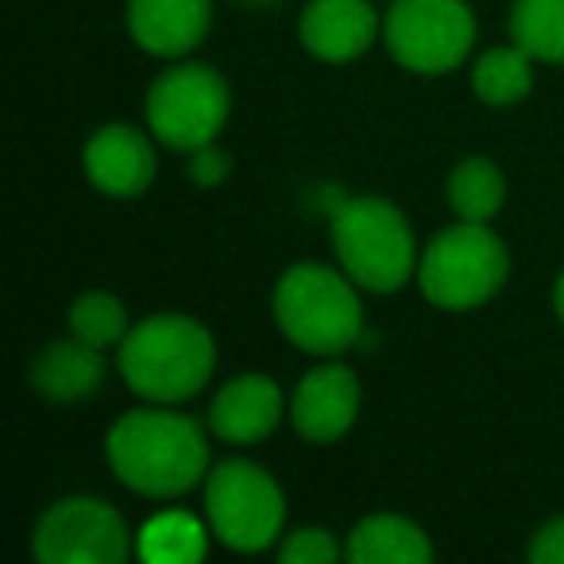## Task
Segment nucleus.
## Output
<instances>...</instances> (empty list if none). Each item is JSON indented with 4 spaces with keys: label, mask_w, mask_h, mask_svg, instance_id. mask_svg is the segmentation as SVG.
I'll list each match as a JSON object with an SVG mask.
<instances>
[{
    "label": "nucleus",
    "mask_w": 564,
    "mask_h": 564,
    "mask_svg": "<svg viewBox=\"0 0 564 564\" xmlns=\"http://www.w3.org/2000/svg\"><path fill=\"white\" fill-rule=\"evenodd\" d=\"M274 322L302 352L337 356L364 333V310L352 282L322 263H299L274 286Z\"/></svg>",
    "instance_id": "3"
},
{
    "label": "nucleus",
    "mask_w": 564,
    "mask_h": 564,
    "mask_svg": "<svg viewBox=\"0 0 564 564\" xmlns=\"http://www.w3.org/2000/svg\"><path fill=\"white\" fill-rule=\"evenodd\" d=\"M205 514L209 525L228 549L240 553H259L282 530L286 502L271 476L259 464L225 460L209 471L205 484Z\"/></svg>",
    "instance_id": "6"
},
{
    "label": "nucleus",
    "mask_w": 564,
    "mask_h": 564,
    "mask_svg": "<svg viewBox=\"0 0 564 564\" xmlns=\"http://www.w3.org/2000/svg\"><path fill=\"white\" fill-rule=\"evenodd\" d=\"M333 248L356 286L391 294L414 271L410 225L383 197H348L333 213Z\"/></svg>",
    "instance_id": "4"
},
{
    "label": "nucleus",
    "mask_w": 564,
    "mask_h": 564,
    "mask_svg": "<svg viewBox=\"0 0 564 564\" xmlns=\"http://www.w3.org/2000/svg\"><path fill=\"white\" fill-rule=\"evenodd\" d=\"M471 86H476L479 101L487 105H514L530 94L533 86V70H530V51L514 47H495L487 51L476 63L471 74Z\"/></svg>",
    "instance_id": "20"
},
{
    "label": "nucleus",
    "mask_w": 564,
    "mask_h": 564,
    "mask_svg": "<svg viewBox=\"0 0 564 564\" xmlns=\"http://www.w3.org/2000/svg\"><path fill=\"white\" fill-rule=\"evenodd\" d=\"M217 348L205 325L182 314H159L120 340V371L128 387L151 402H182L213 376Z\"/></svg>",
    "instance_id": "2"
},
{
    "label": "nucleus",
    "mask_w": 564,
    "mask_h": 564,
    "mask_svg": "<svg viewBox=\"0 0 564 564\" xmlns=\"http://www.w3.org/2000/svg\"><path fill=\"white\" fill-rule=\"evenodd\" d=\"M240 4H251V9H263V4H274V0H240Z\"/></svg>",
    "instance_id": "26"
},
{
    "label": "nucleus",
    "mask_w": 564,
    "mask_h": 564,
    "mask_svg": "<svg viewBox=\"0 0 564 564\" xmlns=\"http://www.w3.org/2000/svg\"><path fill=\"white\" fill-rule=\"evenodd\" d=\"M507 279V248L484 220H460L425 248L417 282L441 310L484 306Z\"/></svg>",
    "instance_id": "5"
},
{
    "label": "nucleus",
    "mask_w": 564,
    "mask_h": 564,
    "mask_svg": "<svg viewBox=\"0 0 564 564\" xmlns=\"http://www.w3.org/2000/svg\"><path fill=\"white\" fill-rule=\"evenodd\" d=\"M86 174L109 197H140L155 178V151L148 135L128 124H109L89 135Z\"/></svg>",
    "instance_id": "11"
},
{
    "label": "nucleus",
    "mask_w": 564,
    "mask_h": 564,
    "mask_svg": "<svg viewBox=\"0 0 564 564\" xmlns=\"http://www.w3.org/2000/svg\"><path fill=\"white\" fill-rule=\"evenodd\" d=\"M105 453L120 484L140 495L174 499L209 468V445L194 417L166 410H132L109 430Z\"/></svg>",
    "instance_id": "1"
},
{
    "label": "nucleus",
    "mask_w": 564,
    "mask_h": 564,
    "mask_svg": "<svg viewBox=\"0 0 564 564\" xmlns=\"http://www.w3.org/2000/svg\"><path fill=\"white\" fill-rule=\"evenodd\" d=\"M228 117V86L209 66H174L148 89V124L174 151H197L217 140Z\"/></svg>",
    "instance_id": "7"
},
{
    "label": "nucleus",
    "mask_w": 564,
    "mask_h": 564,
    "mask_svg": "<svg viewBox=\"0 0 564 564\" xmlns=\"http://www.w3.org/2000/svg\"><path fill=\"white\" fill-rule=\"evenodd\" d=\"M530 561L533 564H564V518L541 525V533L530 545Z\"/></svg>",
    "instance_id": "24"
},
{
    "label": "nucleus",
    "mask_w": 564,
    "mask_h": 564,
    "mask_svg": "<svg viewBox=\"0 0 564 564\" xmlns=\"http://www.w3.org/2000/svg\"><path fill=\"white\" fill-rule=\"evenodd\" d=\"M302 43L325 63H352L376 40V12L368 0H314L302 12Z\"/></svg>",
    "instance_id": "14"
},
{
    "label": "nucleus",
    "mask_w": 564,
    "mask_h": 564,
    "mask_svg": "<svg viewBox=\"0 0 564 564\" xmlns=\"http://www.w3.org/2000/svg\"><path fill=\"white\" fill-rule=\"evenodd\" d=\"M140 556L148 564H197L205 556V530L182 510L155 514L140 530Z\"/></svg>",
    "instance_id": "17"
},
{
    "label": "nucleus",
    "mask_w": 564,
    "mask_h": 564,
    "mask_svg": "<svg viewBox=\"0 0 564 564\" xmlns=\"http://www.w3.org/2000/svg\"><path fill=\"white\" fill-rule=\"evenodd\" d=\"M35 556L43 564H120L132 553L128 522L101 499H63L35 525Z\"/></svg>",
    "instance_id": "9"
},
{
    "label": "nucleus",
    "mask_w": 564,
    "mask_h": 564,
    "mask_svg": "<svg viewBox=\"0 0 564 564\" xmlns=\"http://www.w3.org/2000/svg\"><path fill=\"white\" fill-rule=\"evenodd\" d=\"M476 40V17L464 0H394L387 12V47L414 74H448Z\"/></svg>",
    "instance_id": "8"
},
{
    "label": "nucleus",
    "mask_w": 564,
    "mask_h": 564,
    "mask_svg": "<svg viewBox=\"0 0 564 564\" xmlns=\"http://www.w3.org/2000/svg\"><path fill=\"white\" fill-rule=\"evenodd\" d=\"M228 171H232V159H228L225 148H217V143H205V148L194 151L189 174H194L197 186H217V182L228 178Z\"/></svg>",
    "instance_id": "23"
},
{
    "label": "nucleus",
    "mask_w": 564,
    "mask_h": 564,
    "mask_svg": "<svg viewBox=\"0 0 564 564\" xmlns=\"http://www.w3.org/2000/svg\"><path fill=\"white\" fill-rule=\"evenodd\" d=\"M105 383L101 348L86 340H55L32 364V387L51 402H82Z\"/></svg>",
    "instance_id": "15"
},
{
    "label": "nucleus",
    "mask_w": 564,
    "mask_h": 564,
    "mask_svg": "<svg viewBox=\"0 0 564 564\" xmlns=\"http://www.w3.org/2000/svg\"><path fill=\"white\" fill-rule=\"evenodd\" d=\"M340 556V545L329 530H299L279 545V561L286 564H329Z\"/></svg>",
    "instance_id": "22"
},
{
    "label": "nucleus",
    "mask_w": 564,
    "mask_h": 564,
    "mask_svg": "<svg viewBox=\"0 0 564 564\" xmlns=\"http://www.w3.org/2000/svg\"><path fill=\"white\" fill-rule=\"evenodd\" d=\"M510 32L530 58L564 63V0H514Z\"/></svg>",
    "instance_id": "18"
},
{
    "label": "nucleus",
    "mask_w": 564,
    "mask_h": 564,
    "mask_svg": "<svg viewBox=\"0 0 564 564\" xmlns=\"http://www.w3.org/2000/svg\"><path fill=\"white\" fill-rule=\"evenodd\" d=\"M553 306H556V317L564 322V271L561 279H556V291H553Z\"/></svg>",
    "instance_id": "25"
},
{
    "label": "nucleus",
    "mask_w": 564,
    "mask_h": 564,
    "mask_svg": "<svg viewBox=\"0 0 564 564\" xmlns=\"http://www.w3.org/2000/svg\"><path fill=\"white\" fill-rule=\"evenodd\" d=\"M507 182L491 159H464L448 178V202L460 220H491L502 209Z\"/></svg>",
    "instance_id": "19"
},
{
    "label": "nucleus",
    "mask_w": 564,
    "mask_h": 564,
    "mask_svg": "<svg viewBox=\"0 0 564 564\" xmlns=\"http://www.w3.org/2000/svg\"><path fill=\"white\" fill-rule=\"evenodd\" d=\"M70 329L78 340L94 348H112L128 337V314L112 294L105 291H89L74 302L70 310Z\"/></svg>",
    "instance_id": "21"
},
{
    "label": "nucleus",
    "mask_w": 564,
    "mask_h": 564,
    "mask_svg": "<svg viewBox=\"0 0 564 564\" xmlns=\"http://www.w3.org/2000/svg\"><path fill=\"white\" fill-rule=\"evenodd\" d=\"M348 556L356 564H422L433 556V545L410 518L376 514V518H364L352 530Z\"/></svg>",
    "instance_id": "16"
},
{
    "label": "nucleus",
    "mask_w": 564,
    "mask_h": 564,
    "mask_svg": "<svg viewBox=\"0 0 564 564\" xmlns=\"http://www.w3.org/2000/svg\"><path fill=\"white\" fill-rule=\"evenodd\" d=\"M213 24V0H132L128 32L148 55L178 58L205 40Z\"/></svg>",
    "instance_id": "12"
},
{
    "label": "nucleus",
    "mask_w": 564,
    "mask_h": 564,
    "mask_svg": "<svg viewBox=\"0 0 564 564\" xmlns=\"http://www.w3.org/2000/svg\"><path fill=\"white\" fill-rule=\"evenodd\" d=\"M356 410H360V383L345 364H325L310 371L291 402L294 430L314 445L345 437L356 422Z\"/></svg>",
    "instance_id": "10"
},
{
    "label": "nucleus",
    "mask_w": 564,
    "mask_h": 564,
    "mask_svg": "<svg viewBox=\"0 0 564 564\" xmlns=\"http://www.w3.org/2000/svg\"><path fill=\"white\" fill-rule=\"evenodd\" d=\"M282 391L267 376H236L217 391L209 406V425L228 445H256L279 425Z\"/></svg>",
    "instance_id": "13"
}]
</instances>
